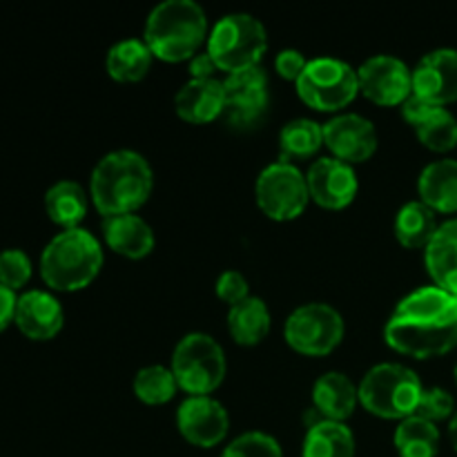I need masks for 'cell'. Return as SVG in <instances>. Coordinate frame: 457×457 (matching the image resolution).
Segmentation results:
<instances>
[{
  "label": "cell",
  "mask_w": 457,
  "mask_h": 457,
  "mask_svg": "<svg viewBox=\"0 0 457 457\" xmlns=\"http://www.w3.org/2000/svg\"><path fill=\"white\" fill-rule=\"evenodd\" d=\"M384 342L413 360L451 353L457 346V297L437 286L409 293L388 317Z\"/></svg>",
  "instance_id": "6da1fadb"
},
{
  "label": "cell",
  "mask_w": 457,
  "mask_h": 457,
  "mask_svg": "<svg viewBox=\"0 0 457 457\" xmlns=\"http://www.w3.org/2000/svg\"><path fill=\"white\" fill-rule=\"evenodd\" d=\"M154 172L143 154L114 150L103 156L92 170L89 196L103 217L134 214L152 195Z\"/></svg>",
  "instance_id": "7a4b0ae2"
},
{
  "label": "cell",
  "mask_w": 457,
  "mask_h": 457,
  "mask_svg": "<svg viewBox=\"0 0 457 457\" xmlns=\"http://www.w3.org/2000/svg\"><path fill=\"white\" fill-rule=\"evenodd\" d=\"M208 36V18L195 0H165L156 4L143 29V40L152 56L165 62L190 61Z\"/></svg>",
  "instance_id": "3957f363"
},
{
  "label": "cell",
  "mask_w": 457,
  "mask_h": 457,
  "mask_svg": "<svg viewBox=\"0 0 457 457\" xmlns=\"http://www.w3.org/2000/svg\"><path fill=\"white\" fill-rule=\"evenodd\" d=\"M103 268V245L85 228L62 230L40 254V277L52 290L76 293L92 284Z\"/></svg>",
  "instance_id": "277c9868"
},
{
  "label": "cell",
  "mask_w": 457,
  "mask_h": 457,
  "mask_svg": "<svg viewBox=\"0 0 457 457\" xmlns=\"http://www.w3.org/2000/svg\"><path fill=\"white\" fill-rule=\"evenodd\" d=\"M360 404L369 413L384 420H406L415 415L422 397V379L413 369L397 361H382L373 366L357 384Z\"/></svg>",
  "instance_id": "5b68a950"
},
{
  "label": "cell",
  "mask_w": 457,
  "mask_h": 457,
  "mask_svg": "<svg viewBox=\"0 0 457 457\" xmlns=\"http://www.w3.org/2000/svg\"><path fill=\"white\" fill-rule=\"evenodd\" d=\"M266 49V27L250 13H228L219 18L208 36V54L212 56L217 70L226 74L259 67Z\"/></svg>",
  "instance_id": "8992f818"
},
{
  "label": "cell",
  "mask_w": 457,
  "mask_h": 457,
  "mask_svg": "<svg viewBox=\"0 0 457 457\" xmlns=\"http://www.w3.org/2000/svg\"><path fill=\"white\" fill-rule=\"evenodd\" d=\"M170 369L187 395H210L226 378V353L212 335L187 333L174 348Z\"/></svg>",
  "instance_id": "52a82bcc"
},
{
  "label": "cell",
  "mask_w": 457,
  "mask_h": 457,
  "mask_svg": "<svg viewBox=\"0 0 457 457\" xmlns=\"http://www.w3.org/2000/svg\"><path fill=\"white\" fill-rule=\"evenodd\" d=\"M297 96L317 112H339L360 94L357 70L346 61L320 56L308 61L306 70L295 83Z\"/></svg>",
  "instance_id": "ba28073f"
},
{
  "label": "cell",
  "mask_w": 457,
  "mask_h": 457,
  "mask_svg": "<svg viewBox=\"0 0 457 457\" xmlns=\"http://www.w3.org/2000/svg\"><path fill=\"white\" fill-rule=\"evenodd\" d=\"M254 196L262 212L272 221H293L302 217L311 201L306 174L288 159L275 161L259 172Z\"/></svg>",
  "instance_id": "9c48e42d"
},
{
  "label": "cell",
  "mask_w": 457,
  "mask_h": 457,
  "mask_svg": "<svg viewBox=\"0 0 457 457\" xmlns=\"http://www.w3.org/2000/svg\"><path fill=\"white\" fill-rule=\"evenodd\" d=\"M346 326L337 308L311 302L295 308L284 324V337L293 351L308 357H324L342 344Z\"/></svg>",
  "instance_id": "30bf717a"
},
{
  "label": "cell",
  "mask_w": 457,
  "mask_h": 457,
  "mask_svg": "<svg viewBox=\"0 0 457 457\" xmlns=\"http://www.w3.org/2000/svg\"><path fill=\"white\" fill-rule=\"evenodd\" d=\"M360 92L382 107H395L413 94V70L402 58L379 54L357 67Z\"/></svg>",
  "instance_id": "8fae6325"
},
{
  "label": "cell",
  "mask_w": 457,
  "mask_h": 457,
  "mask_svg": "<svg viewBox=\"0 0 457 457\" xmlns=\"http://www.w3.org/2000/svg\"><path fill=\"white\" fill-rule=\"evenodd\" d=\"M226 89V110L223 116L235 128H253L263 119L270 103L268 92V74L262 67L228 74L223 79Z\"/></svg>",
  "instance_id": "7c38bea8"
},
{
  "label": "cell",
  "mask_w": 457,
  "mask_h": 457,
  "mask_svg": "<svg viewBox=\"0 0 457 457\" xmlns=\"http://www.w3.org/2000/svg\"><path fill=\"white\" fill-rule=\"evenodd\" d=\"M177 427L186 442L201 449H212L226 440L230 431V415L214 397L187 395L179 404Z\"/></svg>",
  "instance_id": "4fadbf2b"
},
{
  "label": "cell",
  "mask_w": 457,
  "mask_h": 457,
  "mask_svg": "<svg viewBox=\"0 0 457 457\" xmlns=\"http://www.w3.org/2000/svg\"><path fill=\"white\" fill-rule=\"evenodd\" d=\"M311 201L326 210H344L355 201L360 181L355 168L335 156H321L312 161L306 172Z\"/></svg>",
  "instance_id": "5bb4252c"
},
{
  "label": "cell",
  "mask_w": 457,
  "mask_h": 457,
  "mask_svg": "<svg viewBox=\"0 0 457 457\" xmlns=\"http://www.w3.org/2000/svg\"><path fill=\"white\" fill-rule=\"evenodd\" d=\"M378 129L361 114H337L324 123V145L344 163H364L378 152Z\"/></svg>",
  "instance_id": "9a60e30c"
},
{
  "label": "cell",
  "mask_w": 457,
  "mask_h": 457,
  "mask_svg": "<svg viewBox=\"0 0 457 457\" xmlns=\"http://www.w3.org/2000/svg\"><path fill=\"white\" fill-rule=\"evenodd\" d=\"M413 94L437 107L457 101V49H433L415 65Z\"/></svg>",
  "instance_id": "2e32d148"
},
{
  "label": "cell",
  "mask_w": 457,
  "mask_h": 457,
  "mask_svg": "<svg viewBox=\"0 0 457 457\" xmlns=\"http://www.w3.org/2000/svg\"><path fill=\"white\" fill-rule=\"evenodd\" d=\"M400 110L406 123L413 125L424 147L433 152H449L457 145V119L446 107L431 105L411 94Z\"/></svg>",
  "instance_id": "e0dca14e"
},
{
  "label": "cell",
  "mask_w": 457,
  "mask_h": 457,
  "mask_svg": "<svg viewBox=\"0 0 457 457\" xmlns=\"http://www.w3.org/2000/svg\"><path fill=\"white\" fill-rule=\"evenodd\" d=\"M62 321H65V312H62L61 302L52 293L27 290L25 295L18 297L13 324L25 337L34 339V342H47L61 333Z\"/></svg>",
  "instance_id": "ac0fdd59"
},
{
  "label": "cell",
  "mask_w": 457,
  "mask_h": 457,
  "mask_svg": "<svg viewBox=\"0 0 457 457\" xmlns=\"http://www.w3.org/2000/svg\"><path fill=\"white\" fill-rule=\"evenodd\" d=\"M174 110L183 120L204 125L219 119L226 110V89L219 79H190L174 96Z\"/></svg>",
  "instance_id": "d6986e66"
},
{
  "label": "cell",
  "mask_w": 457,
  "mask_h": 457,
  "mask_svg": "<svg viewBox=\"0 0 457 457\" xmlns=\"http://www.w3.org/2000/svg\"><path fill=\"white\" fill-rule=\"evenodd\" d=\"M360 404V391L348 375L330 370L324 373L312 386V409L324 420L344 422L355 413Z\"/></svg>",
  "instance_id": "ffe728a7"
},
{
  "label": "cell",
  "mask_w": 457,
  "mask_h": 457,
  "mask_svg": "<svg viewBox=\"0 0 457 457\" xmlns=\"http://www.w3.org/2000/svg\"><path fill=\"white\" fill-rule=\"evenodd\" d=\"M103 235L110 250L128 259H143L154 250V232L138 214L103 219Z\"/></svg>",
  "instance_id": "44dd1931"
},
{
  "label": "cell",
  "mask_w": 457,
  "mask_h": 457,
  "mask_svg": "<svg viewBox=\"0 0 457 457\" xmlns=\"http://www.w3.org/2000/svg\"><path fill=\"white\" fill-rule=\"evenodd\" d=\"M420 201L433 212H457V161L440 159L428 163L418 179Z\"/></svg>",
  "instance_id": "7402d4cb"
},
{
  "label": "cell",
  "mask_w": 457,
  "mask_h": 457,
  "mask_svg": "<svg viewBox=\"0 0 457 457\" xmlns=\"http://www.w3.org/2000/svg\"><path fill=\"white\" fill-rule=\"evenodd\" d=\"M424 262L437 288L457 297V219L442 223L424 250Z\"/></svg>",
  "instance_id": "603a6c76"
},
{
  "label": "cell",
  "mask_w": 457,
  "mask_h": 457,
  "mask_svg": "<svg viewBox=\"0 0 457 457\" xmlns=\"http://www.w3.org/2000/svg\"><path fill=\"white\" fill-rule=\"evenodd\" d=\"M270 308L262 297H254V295L237 306H230V312H228V330L241 346H257L259 342H263L270 333Z\"/></svg>",
  "instance_id": "cb8c5ba5"
},
{
  "label": "cell",
  "mask_w": 457,
  "mask_h": 457,
  "mask_svg": "<svg viewBox=\"0 0 457 457\" xmlns=\"http://www.w3.org/2000/svg\"><path fill=\"white\" fill-rule=\"evenodd\" d=\"M87 192L83 186L70 179L54 183L47 192H45V210L47 217L52 219L56 226L62 230H71V228H80V221L87 214Z\"/></svg>",
  "instance_id": "d4e9b609"
},
{
  "label": "cell",
  "mask_w": 457,
  "mask_h": 457,
  "mask_svg": "<svg viewBox=\"0 0 457 457\" xmlns=\"http://www.w3.org/2000/svg\"><path fill=\"white\" fill-rule=\"evenodd\" d=\"M152 56L150 47L143 38H123L110 47L105 56V70L119 83H137L145 79L150 71Z\"/></svg>",
  "instance_id": "484cf974"
},
{
  "label": "cell",
  "mask_w": 457,
  "mask_h": 457,
  "mask_svg": "<svg viewBox=\"0 0 457 457\" xmlns=\"http://www.w3.org/2000/svg\"><path fill=\"white\" fill-rule=\"evenodd\" d=\"M302 457H355V436L346 422H321L308 427Z\"/></svg>",
  "instance_id": "4316f807"
},
{
  "label": "cell",
  "mask_w": 457,
  "mask_h": 457,
  "mask_svg": "<svg viewBox=\"0 0 457 457\" xmlns=\"http://www.w3.org/2000/svg\"><path fill=\"white\" fill-rule=\"evenodd\" d=\"M436 212L422 201H409L397 212L393 232L404 248H427L437 232Z\"/></svg>",
  "instance_id": "83f0119b"
},
{
  "label": "cell",
  "mask_w": 457,
  "mask_h": 457,
  "mask_svg": "<svg viewBox=\"0 0 457 457\" xmlns=\"http://www.w3.org/2000/svg\"><path fill=\"white\" fill-rule=\"evenodd\" d=\"M393 445L400 457H436L440 451V431L428 420L411 415L397 424Z\"/></svg>",
  "instance_id": "f1b7e54d"
},
{
  "label": "cell",
  "mask_w": 457,
  "mask_h": 457,
  "mask_svg": "<svg viewBox=\"0 0 457 457\" xmlns=\"http://www.w3.org/2000/svg\"><path fill=\"white\" fill-rule=\"evenodd\" d=\"M324 145V125L312 119H293L281 128L279 147L284 159H311Z\"/></svg>",
  "instance_id": "f546056e"
},
{
  "label": "cell",
  "mask_w": 457,
  "mask_h": 457,
  "mask_svg": "<svg viewBox=\"0 0 457 457\" xmlns=\"http://www.w3.org/2000/svg\"><path fill=\"white\" fill-rule=\"evenodd\" d=\"M132 388H134V395H137L143 404L159 406V404H168V402L172 400L179 384L170 366L150 364V366H143V369L134 375Z\"/></svg>",
  "instance_id": "4dcf8cb0"
},
{
  "label": "cell",
  "mask_w": 457,
  "mask_h": 457,
  "mask_svg": "<svg viewBox=\"0 0 457 457\" xmlns=\"http://www.w3.org/2000/svg\"><path fill=\"white\" fill-rule=\"evenodd\" d=\"M221 457H284L279 442L262 431L241 433L223 449Z\"/></svg>",
  "instance_id": "1f68e13d"
},
{
  "label": "cell",
  "mask_w": 457,
  "mask_h": 457,
  "mask_svg": "<svg viewBox=\"0 0 457 457\" xmlns=\"http://www.w3.org/2000/svg\"><path fill=\"white\" fill-rule=\"evenodd\" d=\"M31 279V259L22 250L9 248L0 253V286L21 290Z\"/></svg>",
  "instance_id": "d6a6232c"
},
{
  "label": "cell",
  "mask_w": 457,
  "mask_h": 457,
  "mask_svg": "<svg viewBox=\"0 0 457 457\" xmlns=\"http://www.w3.org/2000/svg\"><path fill=\"white\" fill-rule=\"evenodd\" d=\"M455 413V400L446 388L440 386H431L424 388L422 397L418 402V409H415V415L418 418L428 420V422L437 424L442 420L453 418Z\"/></svg>",
  "instance_id": "836d02e7"
},
{
  "label": "cell",
  "mask_w": 457,
  "mask_h": 457,
  "mask_svg": "<svg viewBox=\"0 0 457 457\" xmlns=\"http://www.w3.org/2000/svg\"><path fill=\"white\" fill-rule=\"evenodd\" d=\"M214 293L228 306H237L239 302L250 297V284L239 270H223L214 284Z\"/></svg>",
  "instance_id": "e575fe53"
},
{
  "label": "cell",
  "mask_w": 457,
  "mask_h": 457,
  "mask_svg": "<svg viewBox=\"0 0 457 457\" xmlns=\"http://www.w3.org/2000/svg\"><path fill=\"white\" fill-rule=\"evenodd\" d=\"M306 65H308L306 56H303L299 49H281L275 58L277 74L286 80H293V83H297L299 76H302L303 70H306Z\"/></svg>",
  "instance_id": "d590c367"
},
{
  "label": "cell",
  "mask_w": 457,
  "mask_h": 457,
  "mask_svg": "<svg viewBox=\"0 0 457 457\" xmlns=\"http://www.w3.org/2000/svg\"><path fill=\"white\" fill-rule=\"evenodd\" d=\"M16 293L4 288V286H0V333H3V330L12 324L13 317H16Z\"/></svg>",
  "instance_id": "8d00e7d4"
},
{
  "label": "cell",
  "mask_w": 457,
  "mask_h": 457,
  "mask_svg": "<svg viewBox=\"0 0 457 457\" xmlns=\"http://www.w3.org/2000/svg\"><path fill=\"white\" fill-rule=\"evenodd\" d=\"M214 71H217V65H214L212 56L208 52L196 54V56L190 58V76L196 80L204 79H214Z\"/></svg>",
  "instance_id": "74e56055"
},
{
  "label": "cell",
  "mask_w": 457,
  "mask_h": 457,
  "mask_svg": "<svg viewBox=\"0 0 457 457\" xmlns=\"http://www.w3.org/2000/svg\"><path fill=\"white\" fill-rule=\"evenodd\" d=\"M449 437H451V445H453V449L457 451V411L449 422Z\"/></svg>",
  "instance_id": "f35d334b"
},
{
  "label": "cell",
  "mask_w": 457,
  "mask_h": 457,
  "mask_svg": "<svg viewBox=\"0 0 457 457\" xmlns=\"http://www.w3.org/2000/svg\"><path fill=\"white\" fill-rule=\"evenodd\" d=\"M455 384H457V366H455Z\"/></svg>",
  "instance_id": "ab89813d"
}]
</instances>
